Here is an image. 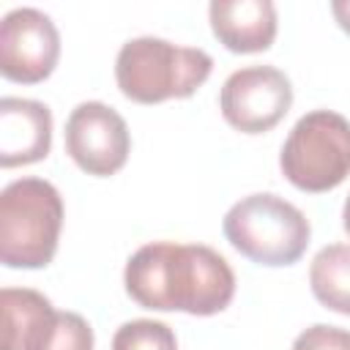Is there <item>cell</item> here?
<instances>
[{"label": "cell", "instance_id": "6da1fadb", "mask_svg": "<svg viewBox=\"0 0 350 350\" xmlns=\"http://www.w3.org/2000/svg\"><path fill=\"white\" fill-rule=\"evenodd\" d=\"M123 284L142 309L186 312L194 317L219 314L235 298L230 262L205 243H145L126 260Z\"/></svg>", "mask_w": 350, "mask_h": 350}, {"label": "cell", "instance_id": "7a4b0ae2", "mask_svg": "<svg viewBox=\"0 0 350 350\" xmlns=\"http://www.w3.org/2000/svg\"><path fill=\"white\" fill-rule=\"evenodd\" d=\"M213 57L159 36L129 38L115 57L118 90L134 104H161L194 96L211 77Z\"/></svg>", "mask_w": 350, "mask_h": 350}, {"label": "cell", "instance_id": "3957f363", "mask_svg": "<svg viewBox=\"0 0 350 350\" xmlns=\"http://www.w3.org/2000/svg\"><path fill=\"white\" fill-rule=\"evenodd\" d=\"M63 197L44 178H16L0 191V262L46 268L63 230Z\"/></svg>", "mask_w": 350, "mask_h": 350}, {"label": "cell", "instance_id": "277c9868", "mask_svg": "<svg viewBox=\"0 0 350 350\" xmlns=\"http://www.w3.org/2000/svg\"><path fill=\"white\" fill-rule=\"evenodd\" d=\"M221 230L235 252L265 268L298 262L312 238L304 211L273 191L241 197L224 213Z\"/></svg>", "mask_w": 350, "mask_h": 350}, {"label": "cell", "instance_id": "5b68a950", "mask_svg": "<svg viewBox=\"0 0 350 350\" xmlns=\"http://www.w3.org/2000/svg\"><path fill=\"white\" fill-rule=\"evenodd\" d=\"M279 170L298 191L323 194L342 186L350 175V120L334 109H312L295 120Z\"/></svg>", "mask_w": 350, "mask_h": 350}, {"label": "cell", "instance_id": "8992f818", "mask_svg": "<svg viewBox=\"0 0 350 350\" xmlns=\"http://www.w3.org/2000/svg\"><path fill=\"white\" fill-rule=\"evenodd\" d=\"M293 107V85L276 66H243L219 90L221 118L241 134L271 131Z\"/></svg>", "mask_w": 350, "mask_h": 350}, {"label": "cell", "instance_id": "52a82bcc", "mask_svg": "<svg viewBox=\"0 0 350 350\" xmlns=\"http://www.w3.org/2000/svg\"><path fill=\"white\" fill-rule=\"evenodd\" d=\"M66 153L93 178L120 172L131 153V134L118 109L104 101H82L66 118Z\"/></svg>", "mask_w": 350, "mask_h": 350}, {"label": "cell", "instance_id": "ba28073f", "mask_svg": "<svg viewBox=\"0 0 350 350\" xmlns=\"http://www.w3.org/2000/svg\"><path fill=\"white\" fill-rule=\"evenodd\" d=\"M60 60V33L38 8H14L0 22V74L8 82L38 85Z\"/></svg>", "mask_w": 350, "mask_h": 350}, {"label": "cell", "instance_id": "9c48e42d", "mask_svg": "<svg viewBox=\"0 0 350 350\" xmlns=\"http://www.w3.org/2000/svg\"><path fill=\"white\" fill-rule=\"evenodd\" d=\"M52 112L36 98H0V167H25L49 156Z\"/></svg>", "mask_w": 350, "mask_h": 350}, {"label": "cell", "instance_id": "30bf717a", "mask_svg": "<svg viewBox=\"0 0 350 350\" xmlns=\"http://www.w3.org/2000/svg\"><path fill=\"white\" fill-rule=\"evenodd\" d=\"M208 22L219 44L235 55H254L271 49L279 19L271 0H213Z\"/></svg>", "mask_w": 350, "mask_h": 350}, {"label": "cell", "instance_id": "8fae6325", "mask_svg": "<svg viewBox=\"0 0 350 350\" xmlns=\"http://www.w3.org/2000/svg\"><path fill=\"white\" fill-rule=\"evenodd\" d=\"M3 350H36L55 323L57 309L52 301L30 287H3Z\"/></svg>", "mask_w": 350, "mask_h": 350}, {"label": "cell", "instance_id": "7c38bea8", "mask_svg": "<svg viewBox=\"0 0 350 350\" xmlns=\"http://www.w3.org/2000/svg\"><path fill=\"white\" fill-rule=\"evenodd\" d=\"M309 287L325 309L350 317V243H328L312 257Z\"/></svg>", "mask_w": 350, "mask_h": 350}, {"label": "cell", "instance_id": "4fadbf2b", "mask_svg": "<svg viewBox=\"0 0 350 350\" xmlns=\"http://www.w3.org/2000/svg\"><path fill=\"white\" fill-rule=\"evenodd\" d=\"M109 350H178V339L167 323L139 317L115 331Z\"/></svg>", "mask_w": 350, "mask_h": 350}, {"label": "cell", "instance_id": "5bb4252c", "mask_svg": "<svg viewBox=\"0 0 350 350\" xmlns=\"http://www.w3.org/2000/svg\"><path fill=\"white\" fill-rule=\"evenodd\" d=\"M96 336L90 323L77 312H57L46 336L36 350H93Z\"/></svg>", "mask_w": 350, "mask_h": 350}, {"label": "cell", "instance_id": "9a60e30c", "mask_svg": "<svg viewBox=\"0 0 350 350\" xmlns=\"http://www.w3.org/2000/svg\"><path fill=\"white\" fill-rule=\"evenodd\" d=\"M290 350H350V331L339 325L314 323L295 336Z\"/></svg>", "mask_w": 350, "mask_h": 350}, {"label": "cell", "instance_id": "2e32d148", "mask_svg": "<svg viewBox=\"0 0 350 350\" xmlns=\"http://www.w3.org/2000/svg\"><path fill=\"white\" fill-rule=\"evenodd\" d=\"M331 14H334L336 25L350 36V0H334L331 3Z\"/></svg>", "mask_w": 350, "mask_h": 350}, {"label": "cell", "instance_id": "e0dca14e", "mask_svg": "<svg viewBox=\"0 0 350 350\" xmlns=\"http://www.w3.org/2000/svg\"><path fill=\"white\" fill-rule=\"evenodd\" d=\"M342 227H345V232L350 235V194H347V200H345V205H342Z\"/></svg>", "mask_w": 350, "mask_h": 350}]
</instances>
